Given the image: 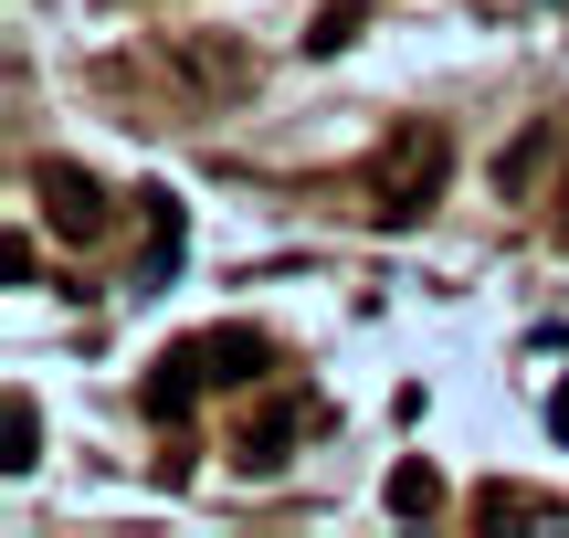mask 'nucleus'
I'll list each match as a JSON object with an SVG mask.
<instances>
[{
  "label": "nucleus",
  "mask_w": 569,
  "mask_h": 538,
  "mask_svg": "<svg viewBox=\"0 0 569 538\" xmlns=\"http://www.w3.org/2000/svg\"><path fill=\"white\" fill-rule=\"evenodd\" d=\"M264 370H274L264 328H201V338H180V349H159L148 412H190V391H232V380H264Z\"/></svg>",
  "instance_id": "1"
},
{
  "label": "nucleus",
  "mask_w": 569,
  "mask_h": 538,
  "mask_svg": "<svg viewBox=\"0 0 569 538\" xmlns=\"http://www.w3.org/2000/svg\"><path fill=\"white\" fill-rule=\"evenodd\" d=\"M443 169H453V138H443V127H401V138L380 148V169H369V222H380V232H411L432 211V190H443Z\"/></svg>",
  "instance_id": "2"
},
{
  "label": "nucleus",
  "mask_w": 569,
  "mask_h": 538,
  "mask_svg": "<svg viewBox=\"0 0 569 538\" xmlns=\"http://www.w3.org/2000/svg\"><path fill=\"white\" fill-rule=\"evenodd\" d=\"M32 190H42V222H53V232H74V243H96V232L117 222L106 180H96V169H74V159H42V169H32Z\"/></svg>",
  "instance_id": "3"
},
{
  "label": "nucleus",
  "mask_w": 569,
  "mask_h": 538,
  "mask_svg": "<svg viewBox=\"0 0 569 538\" xmlns=\"http://www.w3.org/2000/svg\"><path fill=\"white\" fill-rule=\"evenodd\" d=\"M306 422H317V401H274L264 422H243V444H232V455H243L253 476H264V465H284V444H296Z\"/></svg>",
  "instance_id": "4"
},
{
  "label": "nucleus",
  "mask_w": 569,
  "mask_h": 538,
  "mask_svg": "<svg viewBox=\"0 0 569 538\" xmlns=\"http://www.w3.org/2000/svg\"><path fill=\"white\" fill-rule=\"evenodd\" d=\"M148 222H159V232H148V275H138V286H169V275H180V253H190V211L159 190V201H148Z\"/></svg>",
  "instance_id": "5"
},
{
  "label": "nucleus",
  "mask_w": 569,
  "mask_h": 538,
  "mask_svg": "<svg viewBox=\"0 0 569 538\" xmlns=\"http://www.w3.org/2000/svg\"><path fill=\"white\" fill-rule=\"evenodd\" d=\"M0 444H11V455H0L11 476H32V465H42V412H32V391H11V412H0Z\"/></svg>",
  "instance_id": "6"
},
{
  "label": "nucleus",
  "mask_w": 569,
  "mask_h": 538,
  "mask_svg": "<svg viewBox=\"0 0 569 538\" xmlns=\"http://www.w3.org/2000/svg\"><path fill=\"white\" fill-rule=\"evenodd\" d=\"M432 507H443L432 465H401V476H390V518H432Z\"/></svg>",
  "instance_id": "7"
},
{
  "label": "nucleus",
  "mask_w": 569,
  "mask_h": 538,
  "mask_svg": "<svg viewBox=\"0 0 569 538\" xmlns=\"http://www.w3.org/2000/svg\"><path fill=\"white\" fill-rule=\"evenodd\" d=\"M359 21H369V0H327L306 42H317V53H338V42H359Z\"/></svg>",
  "instance_id": "8"
},
{
  "label": "nucleus",
  "mask_w": 569,
  "mask_h": 538,
  "mask_svg": "<svg viewBox=\"0 0 569 538\" xmlns=\"http://www.w3.org/2000/svg\"><path fill=\"white\" fill-rule=\"evenodd\" d=\"M549 434H559V444H569V391H559V401H549Z\"/></svg>",
  "instance_id": "9"
}]
</instances>
